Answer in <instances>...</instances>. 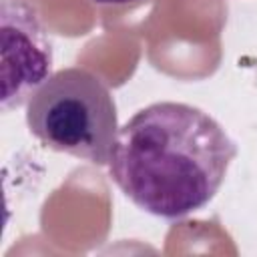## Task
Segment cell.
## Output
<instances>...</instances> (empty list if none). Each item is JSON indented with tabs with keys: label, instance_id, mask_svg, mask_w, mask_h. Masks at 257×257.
<instances>
[{
	"label": "cell",
	"instance_id": "cell-3",
	"mask_svg": "<svg viewBox=\"0 0 257 257\" xmlns=\"http://www.w3.org/2000/svg\"><path fill=\"white\" fill-rule=\"evenodd\" d=\"M2 108H16L50 76L52 42L40 14L22 0H2Z\"/></svg>",
	"mask_w": 257,
	"mask_h": 257
},
{
	"label": "cell",
	"instance_id": "cell-1",
	"mask_svg": "<svg viewBox=\"0 0 257 257\" xmlns=\"http://www.w3.org/2000/svg\"><path fill=\"white\" fill-rule=\"evenodd\" d=\"M237 145L205 110L187 102H153L120 128L108 173L143 211L181 219L213 201Z\"/></svg>",
	"mask_w": 257,
	"mask_h": 257
},
{
	"label": "cell",
	"instance_id": "cell-4",
	"mask_svg": "<svg viewBox=\"0 0 257 257\" xmlns=\"http://www.w3.org/2000/svg\"><path fill=\"white\" fill-rule=\"evenodd\" d=\"M98 4H128V2H137V0H94Z\"/></svg>",
	"mask_w": 257,
	"mask_h": 257
},
{
	"label": "cell",
	"instance_id": "cell-2",
	"mask_svg": "<svg viewBox=\"0 0 257 257\" xmlns=\"http://www.w3.org/2000/svg\"><path fill=\"white\" fill-rule=\"evenodd\" d=\"M26 124L46 147L106 165L118 135L116 104L108 86L90 70L52 72L26 102Z\"/></svg>",
	"mask_w": 257,
	"mask_h": 257
}]
</instances>
